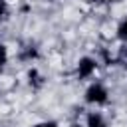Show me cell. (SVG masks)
<instances>
[{
    "label": "cell",
    "mask_w": 127,
    "mask_h": 127,
    "mask_svg": "<svg viewBox=\"0 0 127 127\" xmlns=\"http://www.w3.org/2000/svg\"><path fill=\"white\" fill-rule=\"evenodd\" d=\"M115 38H117L121 44L127 46V16L117 22V26H115Z\"/></svg>",
    "instance_id": "obj_6"
},
{
    "label": "cell",
    "mask_w": 127,
    "mask_h": 127,
    "mask_svg": "<svg viewBox=\"0 0 127 127\" xmlns=\"http://www.w3.org/2000/svg\"><path fill=\"white\" fill-rule=\"evenodd\" d=\"M8 62H10V50H8V46H6V44H2V42H0V75L4 73V69H6Z\"/></svg>",
    "instance_id": "obj_7"
},
{
    "label": "cell",
    "mask_w": 127,
    "mask_h": 127,
    "mask_svg": "<svg viewBox=\"0 0 127 127\" xmlns=\"http://www.w3.org/2000/svg\"><path fill=\"white\" fill-rule=\"evenodd\" d=\"M97 69H99V60L97 58H93V56H81L75 62V65H73V75L79 81H89V79L95 77Z\"/></svg>",
    "instance_id": "obj_2"
},
{
    "label": "cell",
    "mask_w": 127,
    "mask_h": 127,
    "mask_svg": "<svg viewBox=\"0 0 127 127\" xmlns=\"http://www.w3.org/2000/svg\"><path fill=\"white\" fill-rule=\"evenodd\" d=\"M18 58H20V62L32 65L34 62L40 60V50H38L36 46H26V48H22V52L18 54Z\"/></svg>",
    "instance_id": "obj_5"
},
{
    "label": "cell",
    "mask_w": 127,
    "mask_h": 127,
    "mask_svg": "<svg viewBox=\"0 0 127 127\" xmlns=\"http://www.w3.org/2000/svg\"><path fill=\"white\" fill-rule=\"evenodd\" d=\"M97 4H103V6H107V4H113V2H117V0H95Z\"/></svg>",
    "instance_id": "obj_11"
},
{
    "label": "cell",
    "mask_w": 127,
    "mask_h": 127,
    "mask_svg": "<svg viewBox=\"0 0 127 127\" xmlns=\"http://www.w3.org/2000/svg\"><path fill=\"white\" fill-rule=\"evenodd\" d=\"M30 127H60V123L56 119H42V121H36L34 125H30Z\"/></svg>",
    "instance_id": "obj_9"
},
{
    "label": "cell",
    "mask_w": 127,
    "mask_h": 127,
    "mask_svg": "<svg viewBox=\"0 0 127 127\" xmlns=\"http://www.w3.org/2000/svg\"><path fill=\"white\" fill-rule=\"evenodd\" d=\"M83 123H85V127H107V119L101 111H97V107H93V111L85 113Z\"/></svg>",
    "instance_id": "obj_4"
},
{
    "label": "cell",
    "mask_w": 127,
    "mask_h": 127,
    "mask_svg": "<svg viewBox=\"0 0 127 127\" xmlns=\"http://www.w3.org/2000/svg\"><path fill=\"white\" fill-rule=\"evenodd\" d=\"M10 16V2L8 0H0V24L6 22Z\"/></svg>",
    "instance_id": "obj_8"
},
{
    "label": "cell",
    "mask_w": 127,
    "mask_h": 127,
    "mask_svg": "<svg viewBox=\"0 0 127 127\" xmlns=\"http://www.w3.org/2000/svg\"><path fill=\"white\" fill-rule=\"evenodd\" d=\"M26 83H28V87H30V89L38 91V89H42V87H44L46 77H44V73H42L38 67L30 65V67H28V71H26Z\"/></svg>",
    "instance_id": "obj_3"
},
{
    "label": "cell",
    "mask_w": 127,
    "mask_h": 127,
    "mask_svg": "<svg viewBox=\"0 0 127 127\" xmlns=\"http://www.w3.org/2000/svg\"><path fill=\"white\" fill-rule=\"evenodd\" d=\"M109 97H111L109 89H107V85L103 81H95L93 79L83 89V103L89 105V107H103V105H107Z\"/></svg>",
    "instance_id": "obj_1"
},
{
    "label": "cell",
    "mask_w": 127,
    "mask_h": 127,
    "mask_svg": "<svg viewBox=\"0 0 127 127\" xmlns=\"http://www.w3.org/2000/svg\"><path fill=\"white\" fill-rule=\"evenodd\" d=\"M67 127H85V123H83V121H71Z\"/></svg>",
    "instance_id": "obj_10"
}]
</instances>
